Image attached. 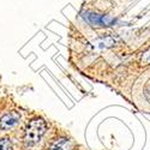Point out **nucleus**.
<instances>
[{
	"instance_id": "nucleus-7",
	"label": "nucleus",
	"mask_w": 150,
	"mask_h": 150,
	"mask_svg": "<svg viewBox=\"0 0 150 150\" xmlns=\"http://www.w3.org/2000/svg\"><path fill=\"white\" fill-rule=\"evenodd\" d=\"M142 62L143 64H150V48L148 49V51H145L142 55Z\"/></svg>"
},
{
	"instance_id": "nucleus-6",
	"label": "nucleus",
	"mask_w": 150,
	"mask_h": 150,
	"mask_svg": "<svg viewBox=\"0 0 150 150\" xmlns=\"http://www.w3.org/2000/svg\"><path fill=\"white\" fill-rule=\"evenodd\" d=\"M0 150H12V144H11L10 139H7V138L0 139Z\"/></svg>"
},
{
	"instance_id": "nucleus-4",
	"label": "nucleus",
	"mask_w": 150,
	"mask_h": 150,
	"mask_svg": "<svg viewBox=\"0 0 150 150\" xmlns=\"http://www.w3.org/2000/svg\"><path fill=\"white\" fill-rule=\"evenodd\" d=\"M115 43V40L113 37H106V39H101V40H97L95 42V47L96 48H107L110 47Z\"/></svg>"
},
{
	"instance_id": "nucleus-1",
	"label": "nucleus",
	"mask_w": 150,
	"mask_h": 150,
	"mask_svg": "<svg viewBox=\"0 0 150 150\" xmlns=\"http://www.w3.org/2000/svg\"><path fill=\"white\" fill-rule=\"evenodd\" d=\"M47 130V125L43 119H34L29 122L25 130V143L28 145H34L39 143L42 136Z\"/></svg>"
},
{
	"instance_id": "nucleus-5",
	"label": "nucleus",
	"mask_w": 150,
	"mask_h": 150,
	"mask_svg": "<svg viewBox=\"0 0 150 150\" xmlns=\"http://www.w3.org/2000/svg\"><path fill=\"white\" fill-rule=\"evenodd\" d=\"M69 146H70V142L66 141V139H60L58 141L54 146H53V150H69Z\"/></svg>"
},
{
	"instance_id": "nucleus-3",
	"label": "nucleus",
	"mask_w": 150,
	"mask_h": 150,
	"mask_svg": "<svg viewBox=\"0 0 150 150\" xmlns=\"http://www.w3.org/2000/svg\"><path fill=\"white\" fill-rule=\"evenodd\" d=\"M88 18L89 23L93 24L94 27H106V25H110L113 23V19L108 18L106 16H100V15H95V13H88V17L85 16V19Z\"/></svg>"
},
{
	"instance_id": "nucleus-2",
	"label": "nucleus",
	"mask_w": 150,
	"mask_h": 150,
	"mask_svg": "<svg viewBox=\"0 0 150 150\" xmlns=\"http://www.w3.org/2000/svg\"><path fill=\"white\" fill-rule=\"evenodd\" d=\"M19 119H21V115L17 112H10V113L0 118V130L5 131V130L12 129L19 121Z\"/></svg>"
}]
</instances>
